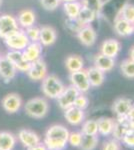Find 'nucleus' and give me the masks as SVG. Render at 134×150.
<instances>
[{"label":"nucleus","mask_w":134,"mask_h":150,"mask_svg":"<svg viewBox=\"0 0 134 150\" xmlns=\"http://www.w3.org/2000/svg\"><path fill=\"white\" fill-rule=\"evenodd\" d=\"M88 105H89V99L87 96L84 95V93H79V95L75 99L74 104H73V106H75V107L79 108L81 110H85L88 107Z\"/></svg>","instance_id":"e433bc0d"},{"label":"nucleus","mask_w":134,"mask_h":150,"mask_svg":"<svg viewBox=\"0 0 134 150\" xmlns=\"http://www.w3.org/2000/svg\"><path fill=\"white\" fill-rule=\"evenodd\" d=\"M97 17H98V16H97L92 10H90V9L86 8V7L82 6V8L79 12V15H78V17L76 18V20H77V22L83 27L85 25L91 24Z\"/></svg>","instance_id":"bb28decb"},{"label":"nucleus","mask_w":134,"mask_h":150,"mask_svg":"<svg viewBox=\"0 0 134 150\" xmlns=\"http://www.w3.org/2000/svg\"><path fill=\"white\" fill-rule=\"evenodd\" d=\"M133 26H134V23H133Z\"/></svg>","instance_id":"49530a36"},{"label":"nucleus","mask_w":134,"mask_h":150,"mask_svg":"<svg viewBox=\"0 0 134 150\" xmlns=\"http://www.w3.org/2000/svg\"><path fill=\"white\" fill-rule=\"evenodd\" d=\"M26 36L30 42H39V36H40V28L37 26L33 25L31 27L26 28L25 30Z\"/></svg>","instance_id":"72a5a7b5"},{"label":"nucleus","mask_w":134,"mask_h":150,"mask_svg":"<svg viewBox=\"0 0 134 150\" xmlns=\"http://www.w3.org/2000/svg\"><path fill=\"white\" fill-rule=\"evenodd\" d=\"M82 134L85 135H97L98 134V125H97V120L89 119L82 123L81 131Z\"/></svg>","instance_id":"473e14b6"},{"label":"nucleus","mask_w":134,"mask_h":150,"mask_svg":"<svg viewBox=\"0 0 134 150\" xmlns=\"http://www.w3.org/2000/svg\"><path fill=\"white\" fill-rule=\"evenodd\" d=\"M26 115L34 119H42L49 112V103L44 97L31 98L24 104Z\"/></svg>","instance_id":"f03ea898"},{"label":"nucleus","mask_w":134,"mask_h":150,"mask_svg":"<svg viewBox=\"0 0 134 150\" xmlns=\"http://www.w3.org/2000/svg\"><path fill=\"white\" fill-rule=\"evenodd\" d=\"M17 69L5 56L0 58V78L5 83H8L16 77Z\"/></svg>","instance_id":"9b49d317"},{"label":"nucleus","mask_w":134,"mask_h":150,"mask_svg":"<svg viewBox=\"0 0 134 150\" xmlns=\"http://www.w3.org/2000/svg\"><path fill=\"white\" fill-rule=\"evenodd\" d=\"M93 66L98 68L99 70H101L102 72L106 73V72L111 71L112 69L115 66V59L105 55L98 53L96 56L94 57V61H93Z\"/></svg>","instance_id":"aec40b11"},{"label":"nucleus","mask_w":134,"mask_h":150,"mask_svg":"<svg viewBox=\"0 0 134 150\" xmlns=\"http://www.w3.org/2000/svg\"><path fill=\"white\" fill-rule=\"evenodd\" d=\"M129 58L134 61V45L130 48V50H129Z\"/></svg>","instance_id":"79ce46f5"},{"label":"nucleus","mask_w":134,"mask_h":150,"mask_svg":"<svg viewBox=\"0 0 134 150\" xmlns=\"http://www.w3.org/2000/svg\"><path fill=\"white\" fill-rule=\"evenodd\" d=\"M87 77L91 87H99L103 84L105 80V73L102 72L101 70L94 66H91L86 69Z\"/></svg>","instance_id":"4be33fe9"},{"label":"nucleus","mask_w":134,"mask_h":150,"mask_svg":"<svg viewBox=\"0 0 134 150\" xmlns=\"http://www.w3.org/2000/svg\"><path fill=\"white\" fill-rule=\"evenodd\" d=\"M2 2H3V0H0V7L2 5Z\"/></svg>","instance_id":"c03bdc74"},{"label":"nucleus","mask_w":134,"mask_h":150,"mask_svg":"<svg viewBox=\"0 0 134 150\" xmlns=\"http://www.w3.org/2000/svg\"><path fill=\"white\" fill-rule=\"evenodd\" d=\"M69 80L73 87L77 89L80 93H86L90 89V83L87 77L86 70L82 69L76 72L69 73Z\"/></svg>","instance_id":"0eeeda50"},{"label":"nucleus","mask_w":134,"mask_h":150,"mask_svg":"<svg viewBox=\"0 0 134 150\" xmlns=\"http://www.w3.org/2000/svg\"><path fill=\"white\" fill-rule=\"evenodd\" d=\"M113 28L115 33L120 37H129L134 33V26L125 19L116 16L114 20Z\"/></svg>","instance_id":"a211bd4d"},{"label":"nucleus","mask_w":134,"mask_h":150,"mask_svg":"<svg viewBox=\"0 0 134 150\" xmlns=\"http://www.w3.org/2000/svg\"><path fill=\"white\" fill-rule=\"evenodd\" d=\"M27 150H48V149L46 148L44 143L40 142V143L34 145V146H32V147H29V148H27Z\"/></svg>","instance_id":"ea45409f"},{"label":"nucleus","mask_w":134,"mask_h":150,"mask_svg":"<svg viewBox=\"0 0 134 150\" xmlns=\"http://www.w3.org/2000/svg\"><path fill=\"white\" fill-rule=\"evenodd\" d=\"M80 3L83 7L92 10L97 16H99L103 10L105 1L104 0H80Z\"/></svg>","instance_id":"cd10ccee"},{"label":"nucleus","mask_w":134,"mask_h":150,"mask_svg":"<svg viewBox=\"0 0 134 150\" xmlns=\"http://www.w3.org/2000/svg\"><path fill=\"white\" fill-rule=\"evenodd\" d=\"M76 37L85 47H91L97 40V32L91 24L81 27L76 32Z\"/></svg>","instance_id":"1a4fd4ad"},{"label":"nucleus","mask_w":134,"mask_h":150,"mask_svg":"<svg viewBox=\"0 0 134 150\" xmlns=\"http://www.w3.org/2000/svg\"><path fill=\"white\" fill-rule=\"evenodd\" d=\"M23 102L21 96L15 92L6 94L1 100L2 108L9 114H14V113L18 112Z\"/></svg>","instance_id":"6e6552de"},{"label":"nucleus","mask_w":134,"mask_h":150,"mask_svg":"<svg viewBox=\"0 0 134 150\" xmlns=\"http://www.w3.org/2000/svg\"><path fill=\"white\" fill-rule=\"evenodd\" d=\"M2 57V55H1V53H0V58H1Z\"/></svg>","instance_id":"a18cd8bd"},{"label":"nucleus","mask_w":134,"mask_h":150,"mask_svg":"<svg viewBox=\"0 0 134 150\" xmlns=\"http://www.w3.org/2000/svg\"><path fill=\"white\" fill-rule=\"evenodd\" d=\"M129 129H130V128L128 127V120L124 123H119L115 120L113 130H112V135H113L114 139L118 140V141H121L124 137V135L127 133Z\"/></svg>","instance_id":"c756f323"},{"label":"nucleus","mask_w":134,"mask_h":150,"mask_svg":"<svg viewBox=\"0 0 134 150\" xmlns=\"http://www.w3.org/2000/svg\"><path fill=\"white\" fill-rule=\"evenodd\" d=\"M69 131L61 124H53L46 130L43 143L48 150H64L68 144Z\"/></svg>","instance_id":"f257e3e1"},{"label":"nucleus","mask_w":134,"mask_h":150,"mask_svg":"<svg viewBox=\"0 0 134 150\" xmlns=\"http://www.w3.org/2000/svg\"><path fill=\"white\" fill-rule=\"evenodd\" d=\"M121 51V43L118 40L109 38L104 40L100 45V53L105 56L115 59Z\"/></svg>","instance_id":"4468645a"},{"label":"nucleus","mask_w":134,"mask_h":150,"mask_svg":"<svg viewBox=\"0 0 134 150\" xmlns=\"http://www.w3.org/2000/svg\"><path fill=\"white\" fill-rule=\"evenodd\" d=\"M64 63H65V67L69 71V73L84 69V59L80 55L77 54L68 55L65 58Z\"/></svg>","instance_id":"5701e85b"},{"label":"nucleus","mask_w":134,"mask_h":150,"mask_svg":"<svg viewBox=\"0 0 134 150\" xmlns=\"http://www.w3.org/2000/svg\"><path fill=\"white\" fill-rule=\"evenodd\" d=\"M126 117H127L128 120L134 121V103H132V106H131V108L129 109L127 115H126Z\"/></svg>","instance_id":"a19ab883"},{"label":"nucleus","mask_w":134,"mask_h":150,"mask_svg":"<svg viewBox=\"0 0 134 150\" xmlns=\"http://www.w3.org/2000/svg\"><path fill=\"white\" fill-rule=\"evenodd\" d=\"M3 40L7 48L9 50H14V51H23L30 43L23 29H18L16 32L12 33Z\"/></svg>","instance_id":"20e7f679"},{"label":"nucleus","mask_w":134,"mask_h":150,"mask_svg":"<svg viewBox=\"0 0 134 150\" xmlns=\"http://www.w3.org/2000/svg\"><path fill=\"white\" fill-rule=\"evenodd\" d=\"M64 111V118L66 121L72 126H77V125L82 124L85 119V113L84 110H81L79 108L71 106L67 108Z\"/></svg>","instance_id":"f3484780"},{"label":"nucleus","mask_w":134,"mask_h":150,"mask_svg":"<svg viewBox=\"0 0 134 150\" xmlns=\"http://www.w3.org/2000/svg\"><path fill=\"white\" fill-rule=\"evenodd\" d=\"M16 19H17V22H18L19 28L25 30L26 28L35 25L36 13L32 9L25 8L19 12L18 15L16 16Z\"/></svg>","instance_id":"dca6fc26"},{"label":"nucleus","mask_w":134,"mask_h":150,"mask_svg":"<svg viewBox=\"0 0 134 150\" xmlns=\"http://www.w3.org/2000/svg\"><path fill=\"white\" fill-rule=\"evenodd\" d=\"M115 120L109 117H100L97 120L98 125V134L102 136H109L112 134V130L114 127Z\"/></svg>","instance_id":"a878e982"},{"label":"nucleus","mask_w":134,"mask_h":150,"mask_svg":"<svg viewBox=\"0 0 134 150\" xmlns=\"http://www.w3.org/2000/svg\"><path fill=\"white\" fill-rule=\"evenodd\" d=\"M5 57L15 66L17 71L25 72L26 73V71H27L29 66H30V62L26 61V60L24 59L22 51L9 50V51L6 53Z\"/></svg>","instance_id":"2eb2a0df"},{"label":"nucleus","mask_w":134,"mask_h":150,"mask_svg":"<svg viewBox=\"0 0 134 150\" xmlns=\"http://www.w3.org/2000/svg\"><path fill=\"white\" fill-rule=\"evenodd\" d=\"M82 5L80 3V1H72L63 3V11L66 14L67 19H69V20H75L78 17Z\"/></svg>","instance_id":"393cba45"},{"label":"nucleus","mask_w":134,"mask_h":150,"mask_svg":"<svg viewBox=\"0 0 134 150\" xmlns=\"http://www.w3.org/2000/svg\"><path fill=\"white\" fill-rule=\"evenodd\" d=\"M72 1H78V0H61V2L65 3V2H72Z\"/></svg>","instance_id":"37998d69"},{"label":"nucleus","mask_w":134,"mask_h":150,"mask_svg":"<svg viewBox=\"0 0 134 150\" xmlns=\"http://www.w3.org/2000/svg\"><path fill=\"white\" fill-rule=\"evenodd\" d=\"M39 3L46 11H55L62 2L61 0H39Z\"/></svg>","instance_id":"f704fd0d"},{"label":"nucleus","mask_w":134,"mask_h":150,"mask_svg":"<svg viewBox=\"0 0 134 150\" xmlns=\"http://www.w3.org/2000/svg\"><path fill=\"white\" fill-rule=\"evenodd\" d=\"M65 89V85L63 82L54 74H48L42 80L41 83V90L47 98L57 99L60 94Z\"/></svg>","instance_id":"7ed1b4c3"},{"label":"nucleus","mask_w":134,"mask_h":150,"mask_svg":"<svg viewBox=\"0 0 134 150\" xmlns=\"http://www.w3.org/2000/svg\"><path fill=\"white\" fill-rule=\"evenodd\" d=\"M120 71L124 77L128 79L134 78V61L130 58L124 59L120 63Z\"/></svg>","instance_id":"7c9ffc66"},{"label":"nucleus","mask_w":134,"mask_h":150,"mask_svg":"<svg viewBox=\"0 0 134 150\" xmlns=\"http://www.w3.org/2000/svg\"><path fill=\"white\" fill-rule=\"evenodd\" d=\"M17 139L26 148L32 147L41 142V138L37 133L30 129H25V128L19 130L18 134H17Z\"/></svg>","instance_id":"f8f14e48"},{"label":"nucleus","mask_w":134,"mask_h":150,"mask_svg":"<svg viewBox=\"0 0 134 150\" xmlns=\"http://www.w3.org/2000/svg\"><path fill=\"white\" fill-rule=\"evenodd\" d=\"M82 134L79 131H74V132H69V136H68V143H69L73 147H80L82 141Z\"/></svg>","instance_id":"c9c22d12"},{"label":"nucleus","mask_w":134,"mask_h":150,"mask_svg":"<svg viewBox=\"0 0 134 150\" xmlns=\"http://www.w3.org/2000/svg\"><path fill=\"white\" fill-rule=\"evenodd\" d=\"M42 52L43 46L39 42H30L22 51V54L24 59L31 63V62L42 58L41 57L42 56Z\"/></svg>","instance_id":"6ab92c4d"},{"label":"nucleus","mask_w":134,"mask_h":150,"mask_svg":"<svg viewBox=\"0 0 134 150\" xmlns=\"http://www.w3.org/2000/svg\"><path fill=\"white\" fill-rule=\"evenodd\" d=\"M19 28L16 16L12 14H2L0 15V38L5 39L12 33L16 32Z\"/></svg>","instance_id":"39448f33"},{"label":"nucleus","mask_w":134,"mask_h":150,"mask_svg":"<svg viewBox=\"0 0 134 150\" xmlns=\"http://www.w3.org/2000/svg\"><path fill=\"white\" fill-rule=\"evenodd\" d=\"M79 93H80L79 91L72 85L65 87L63 92L60 94V96L57 98V102H58L59 107L61 108L62 110H65V109H67V108L73 106L75 99L79 95Z\"/></svg>","instance_id":"9d476101"},{"label":"nucleus","mask_w":134,"mask_h":150,"mask_svg":"<svg viewBox=\"0 0 134 150\" xmlns=\"http://www.w3.org/2000/svg\"><path fill=\"white\" fill-rule=\"evenodd\" d=\"M40 28L39 43L43 47H49L57 40V31L51 25H43Z\"/></svg>","instance_id":"ddd939ff"},{"label":"nucleus","mask_w":134,"mask_h":150,"mask_svg":"<svg viewBox=\"0 0 134 150\" xmlns=\"http://www.w3.org/2000/svg\"><path fill=\"white\" fill-rule=\"evenodd\" d=\"M132 100L126 97L117 98L112 104V111L116 114L117 117H122L126 116L129 109L132 106Z\"/></svg>","instance_id":"412c9836"},{"label":"nucleus","mask_w":134,"mask_h":150,"mask_svg":"<svg viewBox=\"0 0 134 150\" xmlns=\"http://www.w3.org/2000/svg\"><path fill=\"white\" fill-rule=\"evenodd\" d=\"M117 16L125 19L128 22L133 24L134 23V4L125 3L120 8V11H119Z\"/></svg>","instance_id":"2f4dec72"},{"label":"nucleus","mask_w":134,"mask_h":150,"mask_svg":"<svg viewBox=\"0 0 134 150\" xmlns=\"http://www.w3.org/2000/svg\"><path fill=\"white\" fill-rule=\"evenodd\" d=\"M28 78L32 81H42L48 75L47 64L42 58L30 63L28 70L26 71Z\"/></svg>","instance_id":"423d86ee"},{"label":"nucleus","mask_w":134,"mask_h":150,"mask_svg":"<svg viewBox=\"0 0 134 150\" xmlns=\"http://www.w3.org/2000/svg\"><path fill=\"white\" fill-rule=\"evenodd\" d=\"M17 137L8 131H0V150H13Z\"/></svg>","instance_id":"b1692460"},{"label":"nucleus","mask_w":134,"mask_h":150,"mask_svg":"<svg viewBox=\"0 0 134 150\" xmlns=\"http://www.w3.org/2000/svg\"><path fill=\"white\" fill-rule=\"evenodd\" d=\"M102 150H121V146H120V141L116 139H110L107 140L103 143V146H102Z\"/></svg>","instance_id":"4c0bfd02"},{"label":"nucleus","mask_w":134,"mask_h":150,"mask_svg":"<svg viewBox=\"0 0 134 150\" xmlns=\"http://www.w3.org/2000/svg\"><path fill=\"white\" fill-rule=\"evenodd\" d=\"M122 143L129 148H134V130L129 129L122 138Z\"/></svg>","instance_id":"58836bf2"},{"label":"nucleus","mask_w":134,"mask_h":150,"mask_svg":"<svg viewBox=\"0 0 134 150\" xmlns=\"http://www.w3.org/2000/svg\"><path fill=\"white\" fill-rule=\"evenodd\" d=\"M98 136L97 135H85L82 136V141L79 148L81 150H95L98 146Z\"/></svg>","instance_id":"c85d7f7f"}]
</instances>
